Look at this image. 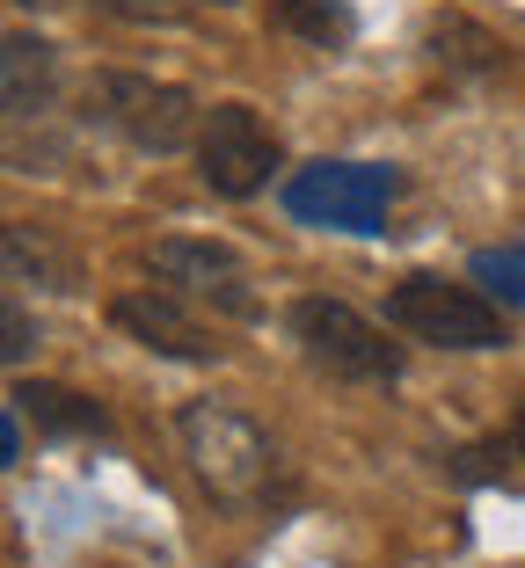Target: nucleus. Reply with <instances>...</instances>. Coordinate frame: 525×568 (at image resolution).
Listing matches in <instances>:
<instances>
[{
  "label": "nucleus",
  "instance_id": "nucleus-1",
  "mask_svg": "<svg viewBox=\"0 0 525 568\" xmlns=\"http://www.w3.org/2000/svg\"><path fill=\"white\" fill-rule=\"evenodd\" d=\"M183 452H190V467H198V481L220 503H263L271 496L277 452L241 408H220V402L183 408Z\"/></svg>",
  "mask_w": 525,
  "mask_h": 568
},
{
  "label": "nucleus",
  "instance_id": "nucleus-2",
  "mask_svg": "<svg viewBox=\"0 0 525 568\" xmlns=\"http://www.w3.org/2000/svg\"><path fill=\"white\" fill-rule=\"evenodd\" d=\"M292 335L300 351L329 372V379H357V386H394L402 379V351L387 343V328L357 314L343 300H300L292 306Z\"/></svg>",
  "mask_w": 525,
  "mask_h": 568
},
{
  "label": "nucleus",
  "instance_id": "nucleus-3",
  "mask_svg": "<svg viewBox=\"0 0 525 568\" xmlns=\"http://www.w3.org/2000/svg\"><path fill=\"white\" fill-rule=\"evenodd\" d=\"M402 197V175L373 161H314L285 183V212L306 226H343V234H373L387 204Z\"/></svg>",
  "mask_w": 525,
  "mask_h": 568
},
{
  "label": "nucleus",
  "instance_id": "nucleus-4",
  "mask_svg": "<svg viewBox=\"0 0 525 568\" xmlns=\"http://www.w3.org/2000/svg\"><path fill=\"white\" fill-rule=\"evenodd\" d=\"M88 118L110 124L118 139L147 153H175L190 132H198V102L175 81H147V73H95L88 81Z\"/></svg>",
  "mask_w": 525,
  "mask_h": 568
},
{
  "label": "nucleus",
  "instance_id": "nucleus-5",
  "mask_svg": "<svg viewBox=\"0 0 525 568\" xmlns=\"http://www.w3.org/2000/svg\"><path fill=\"white\" fill-rule=\"evenodd\" d=\"M387 314H394L402 335L438 343V351H496V343H504V314H496L482 292L445 284V277H431V270H416V277L394 284Z\"/></svg>",
  "mask_w": 525,
  "mask_h": 568
},
{
  "label": "nucleus",
  "instance_id": "nucleus-6",
  "mask_svg": "<svg viewBox=\"0 0 525 568\" xmlns=\"http://www.w3.org/2000/svg\"><path fill=\"white\" fill-rule=\"evenodd\" d=\"M277 168V132L255 118L249 102H220L212 118L198 124V175L220 197H255Z\"/></svg>",
  "mask_w": 525,
  "mask_h": 568
},
{
  "label": "nucleus",
  "instance_id": "nucleus-7",
  "mask_svg": "<svg viewBox=\"0 0 525 568\" xmlns=\"http://www.w3.org/2000/svg\"><path fill=\"white\" fill-rule=\"evenodd\" d=\"M153 277L169 284V292H183V300H204L220 306V314L249 321L255 314V284L249 270H241V255L226 248V241H153Z\"/></svg>",
  "mask_w": 525,
  "mask_h": 568
},
{
  "label": "nucleus",
  "instance_id": "nucleus-8",
  "mask_svg": "<svg viewBox=\"0 0 525 568\" xmlns=\"http://www.w3.org/2000/svg\"><path fill=\"white\" fill-rule=\"evenodd\" d=\"M118 328L132 335V343H147V351H161V357H190V365L220 351L212 328H198L169 292H124L118 300Z\"/></svg>",
  "mask_w": 525,
  "mask_h": 568
},
{
  "label": "nucleus",
  "instance_id": "nucleus-9",
  "mask_svg": "<svg viewBox=\"0 0 525 568\" xmlns=\"http://www.w3.org/2000/svg\"><path fill=\"white\" fill-rule=\"evenodd\" d=\"M59 88V51L30 30H0V118H37Z\"/></svg>",
  "mask_w": 525,
  "mask_h": 568
},
{
  "label": "nucleus",
  "instance_id": "nucleus-10",
  "mask_svg": "<svg viewBox=\"0 0 525 568\" xmlns=\"http://www.w3.org/2000/svg\"><path fill=\"white\" fill-rule=\"evenodd\" d=\"M0 277L67 292V284H73V255L59 248L51 234H37V226H0Z\"/></svg>",
  "mask_w": 525,
  "mask_h": 568
},
{
  "label": "nucleus",
  "instance_id": "nucleus-11",
  "mask_svg": "<svg viewBox=\"0 0 525 568\" xmlns=\"http://www.w3.org/2000/svg\"><path fill=\"white\" fill-rule=\"evenodd\" d=\"M271 30L300 37V44L336 51V44H351L357 16H351V0H271Z\"/></svg>",
  "mask_w": 525,
  "mask_h": 568
},
{
  "label": "nucleus",
  "instance_id": "nucleus-12",
  "mask_svg": "<svg viewBox=\"0 0 525 568\" xmlns=\"http://www.w3.org/2000/svg\"><path fill=\"white\" fill-rule=\"evenodd\" d=\"M16 408L37 423V430H102V408H95V402H81L73 386H44V379H30V386H16Z\"/></svg>",
  "mask_w": 525,
  "mask_h": 568
},
{
  "label": "nucleus",
  "instance_id": "nucleus-13",
  "mask_svg": "<svg viewBox=\"0 0 525 568\" xmlns=\"http://www.w3.org/2000/svg\"><path fill=\"white\" fill-rule=\"evenodd\" d=\"M431 44H438V59H453V67H504V44H496L489 30H475V22H438L431 30Z\"/></svg>",
  "mask_w": 525,
  "mask_h": 568
},
{
  "label": "nucleus",
  "instance_id": "nucleus-14",
  "mask_svg": "<svg viewBox=\"0 0 525 568\" xmlns=\"http://www.w3.org/2000/svg\"><path fill=\"white\" fill-rule=\"evenodd\" d=\"M475 277L489 284V292H504L511 306H525V248H489V255H475Z\"/></svg>",
  "mask_w": 525,
  "mask_h": 568
},
{
  "label": "nucleus",
  "instance_id": "nucleus-15",
  "mask_svg": "<svg viewBox=\"0 0 525 568\" xmlns=\"http://www.w3.org/2000/svg\"><path fill=\"white\" fill-rule=\"evenodd\" d=\"M30 343H37V321L22 314V306H8V300H0V357L16 365V357H30Z\"/></svg>",
  "mask_w": 525,
  "mask_h": 568
},
{
  "label": "nucleus",
  "instance_id": "nucleus-16",
  "mask_svg": "<svg viewBox=\"0 0 525 568\" xmlns=\"http://www.w3.org/2000/svg\"><path fill=\"white\" fill-rule=\"evenodd\" d=\"M124 22H183V0H102Z\"/></svg>",
  "mask_w": 525,
  "mask_h": 568
},
{
  "label": "nucleus",
  "instance_id": "nucleus-17",
  "mask_svg": "<svg viewBox=\"0 0 525 568\" xmlns=\"http://www.w3.org/2000/svg\"><path fill=\"white\" fill-rule=\"evenodd\" d=\"M0 467H16V423L0 416Z\"/></svg>",
  "mask_w": 525,
  "mask_h": 568
},
{
  "label": "nucleus",
  "instance_id": "nucleus-18",
  "mask_svg": "<svg viewBox=\"0 0 525 568\" xmlns=\"http://www.w3.org/2000/svg\"><path fill=\"white\" fill-rule=\"evenodd\" d=\"M504 445H511V452L525 459V408H518V423H511V437H504Z\"/></svg>",
  "mask_w": 525,
  "mask_h": 568
},
{
  "label": "nucleus",
  "instance_id": "nucleus-19",
  "mask_svg": "<svg viewBox=\"0 0 525 568\" xmlns=\"http://www.w3.org/2000/svg\"><path fill=\"white\" fill-rule=\"evenodd\" d=\"M22 8H67V0H22Z\"/></svg>",
  "mask_w": 525,
  "mask_h": 568
},
{
  "label": "nucleus",
  "instance_id": "nucleus-20",
  "mask_svg": "<svg viewBox=\"0 0 525 568\" xmlns=\"http://www.w3.org/2000/svg\"><path fill=\"white\" fill-rule=\"evenodd\" d=\"M212 8H234V0H212Z\"/></svg>",
  "mask_w": 525,
  "mask_h": 568
}]
</instances>
